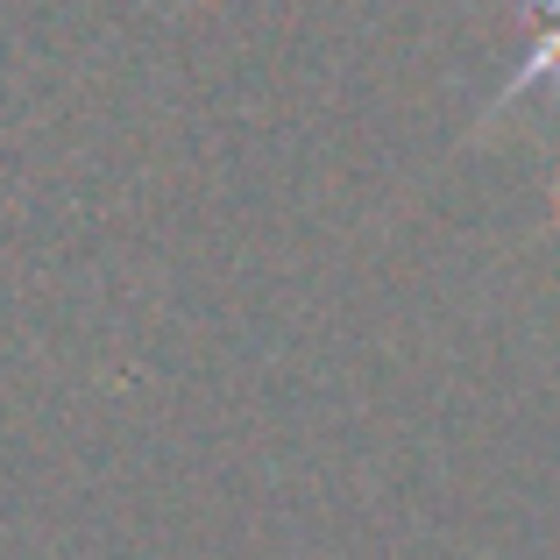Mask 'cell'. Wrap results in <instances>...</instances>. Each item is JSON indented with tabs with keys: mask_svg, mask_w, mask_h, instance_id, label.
<instances>
[{
	"mask_svg": "<svg viewBox=\"0 0 560 560\" xmlns=\"http://www.w3.org/2000/svg\"><path fill=\"white\" fill-rule=\"evenodd\" d=\"M539 8H547V14H560V0H539Z\"/></svg>",
	"mask_w": 560,
	"mask_h": 560,
	"instance_id": "obj_1",
	"label": "cell"
}]
</instances>
